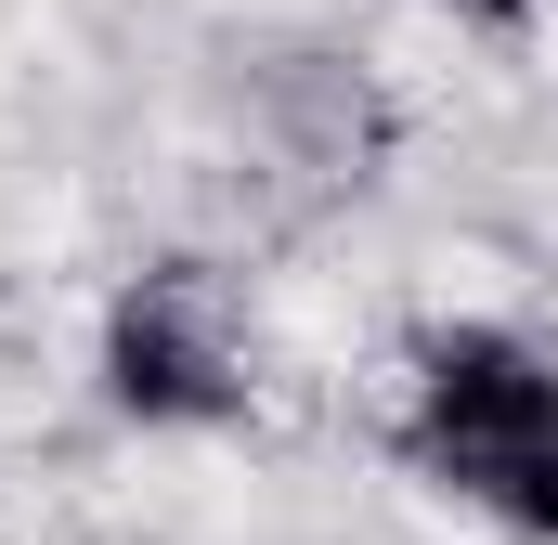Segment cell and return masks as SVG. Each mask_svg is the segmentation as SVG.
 Returning <instances> with one entry per match:
<instances>
[{
  "label": "cell",
  "instance_id": "6da1fadb",
  "mask_svg": "<svg viewBox=\"0 0 558 545\" xmlns=\"http://www.w3.org/2000/svg\"><path fill=\"white\" fill-rule=\"evenodd\" d=\"M390 455L507 545H558V351L520 325H428L403 364Z\"/></svg>",
  "mask_w": 558,
  "mask_h": 545
},
{
  "label": "cell",
  "instance_id": "7a4b0ae2",
  "mask_svg": "<svg viewBox=\"0 0 558 545\" xmlns=\"http://www.w3.org/2000/svg\"><path fill=\"white\" fill-rule=\"evenodd\" d=\"M92 390H105L118 428H169V441L247 428L260 415V312H247V272L143 261L105 299V325H92Z\"/></svg>",
  "mask_w": 558,
  "mask_h": 545
},
{
  "label": "cell",
  "instance_id": "3957f363",
  "mask_svg": "<svg viewBox=\"0 0 558 545\" xmlns=\"http://www.w3.org/2000/svg\"><path fill=\"white\" fill-rule=\"evenodd\" d=\"M247 131L274 169H299L312 195H364L390 169V92L364 78V52L338 39H286L247 65Z\"/></svg>",
  "mask_w": 558,
  "mask_h": 545
},
{
  "label": "cell",
  "instance_id": "277c9868",
  "mask_svg": "<svg viewBox=\"0 0 558 545\" xmlns=\"http://www.w3.org/2000/svg\"><path fill=\"white\" fill-rule=\"evenodd\" d=\"M468 26H494V39H520V26H546V0H454Z\"/></svg>",
  "mask_w": 558,
  "mask_h": 545
}]
</instances>
